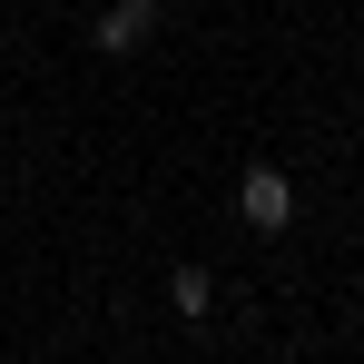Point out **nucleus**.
Instances as JSON below:
<instances>
[{
  "label": "nucleus",
  "mask_w": 364,
  "mask_h": 364,
  "mask_svg": "<svg viewBox=\"0 0 364 364\" xmlns=\"http://www.w3.org/2000/svg\"><path fill=\"white\" fill-rule=\"evenodd\" d=\"M237 217L256 227V237H276V227L296 217V187L276 178V168H246V187H237Z\"/></svg>",
  "instance_id": "1"
},
{
  "label": "nucleus",
  "mask_w": 364,
  "mask_h": 364,
  "mask_svg": "<svg viewBox=\"0 0 364 364\" xmlns=\"http://www.w3.org/2000/svg\"><path fill=\"white\" fill-rule=\"evenodd\" d=\"M148 20H158V0H109V10H99V30H89V40H99V50H109V60H128V50H138V40H148Z\"/></svg>",
  "instance_id": "2"
},
{
  "label": "nucleus",
  "mask_w": 364,
  "mask_h": 364,
  "mask_svg": "<svg viewBox=\"0 0 364 364\" xmlns=\"http://www.w3.org/2000/svg\"><path fill=\"white\" fill-rule=\"evenodd\" d=\"M168 305H178L187 325H197V315L217 305V276H207V266H178V276H168Z\"/></svg>",
  "instance_id": "3"
}]
</instances>
